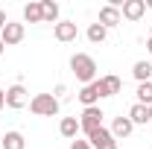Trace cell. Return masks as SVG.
I'll list each match as a JSON object with an SVG mask.
<instances>
[{"mask_svg":"<svg viewBox=\"0 0 152 149\" xmlns=\"http://www.w3.org/2000/svg\"><path fill=\"white\" fill-rule=\"evenodd\" d=\"M70 70H73V76L79 79V82L91 85L94 76H96V61L91 56H85V53H76V56L70 58Z\"/></svg>","mask_w":152,"mask_h":149,"instance_id":"6da1fadb","label":"cell"},{"mask_svg":"<svg viewBox=\"0 0 152 149\" xmlns=\"http://www.w3.org/2000/svg\"><path fill=\"white\" fill-rule=\"evenodd\" d=\"M29 111L38 114V117H56L58 114V99L53 93H35L29 99Z\"/></svg>","mask_w":152,"mask_h":149,"instance_id":"7a4b0ae2","label":"cell"},{"mask_svg":"<svg viewBox=\"0 0 152 149\" xmlns=\"http://www.w3.org/2000/svg\"><path fill=\"white\" fill-rule=\"evenodd\" d=\"M102 117H105V114L99 111L96 105L85 108V111H82V120H79V129L85 131V134H91V131H96L99 126H102Z\"/></svg>","mask_w":152,"mask_h":149,"instance_id":"3957f363","label":"cell"},{"mask_svg":"<svg viewBox=\"0 0 152 149\" xmlns=\"http://www.w3.org/2000/svg\"><path fill=\"white\" fill-rule=\"evenodd\" d=\"M88 143H91V149H117V140H114V134L108 129H99L96 131H91L88 134Z\"/></svg>","mask_w":152,"mask_h":149,"instance_id":"277c9868","label":"cell"},{"mask_svg":"<svg viewBox=\"0 0 152 149\" xmlns=\"http://www.w3.org/2000/svg\"><path fill=\"white\" fill-rule=\"evenodd\" d=\"M0 41L6 44V47H12V44H20L23 41V23H6L3 26V32H0Z\"/></svg>","mask_w":152,"mask_h":149,"instance_id":"5b68a950","label":"cell"},{"mask_svg":"<svg viewBox=\"0 0 152 149\" xmlns=\"http://www.w3.org/2000/svg\"><path fill=\"white\" fill-rule=\"evenodd\" d=\"M99 96H102V93H99V79H94L91 85H85V88L79 91V102H82L85 108H91V105H94Z\"/></svg>","mask_w":152,"mask_h":149,"instance_id":"8992f818","label":"cell"},{"mask_svg":"<svg viewBox=\"0 0 152 149\" xmlns=\"http://www.w3.org/2000/svg\"><path fill=\"white\" fill-rule=\"evenodd\" d=\"M143 12H146V3H143V0H123V18L140 20Z\"/></svg>","mask_w":152,"mask_h":149,"instance_id":"52a82bcc","label":"cell"},{"mask_svg":"<svg viewBox=\"0 0 152 149\" xmlns=\"http://www.w3.org/2000/svg\"><path fill=\"white\" fill-rule=\"evenodd\" d=\"M96 23H102L105 29L117 26V23H120V9L111 6V3H108V6H102V9H99V20H96Z\"/></svg>","mask_w":152,"mask_h":149,"instance_id":"ba28073f","label":"cell"},{"mask_svg":"<svg viewBox=\"0 0 152 149\" xmlns=\"http://www.w3.org/2000/svg\"><path fill=\"white\" fill-rule=\"evenodd\" d=\"M6 105H9V108H23V105H26V91H23V85H12V88L6 91Z\"/></svg>","mask_w":152,"mask_h":149,"instance_id":"9c48e42d","label":"cell"},{"mask_svg":"<svg viewBox=\"0 0 152 149\" xmlns=\"http://www.w3.org/2000/svg\"><path fill=\"white\" fill-rule=\"evenodd\" d=\"M120 88H123L120 76H102L99 79V93L102 96H114V93H120Z\"/></svg>","mask_w":152,"mask_h":149,"instance_id":"30bf717a","label":"cell"},{"mask_svg":"<svg viewBox=\"0 0 152 149\" xmlns=\"http://www.w3.org/2000/svg\"><path fill=\"white\" fill-rule=\"evenodd\" d=\"M0 146L3 149H26V140H23L20 131H6V134L0 137Z\"/></svg>","mask_w":152,"mask_h":149,"instance_id":"8fae6325","label":"cell"},{"mask_svg":"<svg viewBox=\"0 0 152 149\" xmlns=\"http://www.w3.org/2000/svg\"><path fill=\"white\" fill-rule=\"evenodd\" d=\"M76 35H79V29H76L73 20H61V23H56V38H58V41H73Z\"/></svg>","mask_w":152,"mask_h":149,"instance_id":"7c38bea8","label":"cell"},{"mask_svg":"<svg viewBox=\"0 0 152 149\" xmlns=\"http://www.w3.org/2000/svg\"><path fill=\"white\" fill-rule=\"evenodd\" d=\"M132 129H134V123L129 120V117H117L114 126H111V134H114V140H117V137H129Z\"/></svg>","mask_w":152,"mask_h":149,"instance_id":"4fadbf2b","label":"cell"},{"mask_svg":"<svg viewBox=\"0 0 152 149\" xmlns=\"http://www.w3.org/2000/svg\"><path fill=\"white\" fill-rule=\"evenodd\" d=\"M23 18L29 20V23H41V20H44L41 3H26V9H23Z\"/></svg>","mask_w":152,"mask_h":149,"instance_id":"5bb4252c","label":"cell"},{"mask_svg":"<svg viewBox=\"0 0 152 149\" xmlns=\"http://www.w3.org/2000/svg\"><path fill=\"white\" fill-rule=\"evenodd\" d=\"M129 120H132V123H149V108L140 105V102H134L132 111H129Z\"/></svg>","mask_w":152,"mask_h":149,"instance_id":"9a60e30c","label":"cell"},{"mask_svg":"<svg viewBox=\"0 0 152 149\" xmlns=\"http://www.w3.org/2000/svg\"><path fill=\"white\" fill-rule=\"evenodd\" d=\"M132 73H134V79L137 82H149V76H152V64L149 61H137L132 67Z\"/></svg>","mask_w":152,"mask_h":149,"instance_id":"2e32d148","label":"cell"},{"mask_svg":"<svg viewBox=\"0 0 152 149\" xmlns=\"http://www.w3.org/2000/svg\"><path fill=\"white\" fill-rule=\"evenodd\" d=\"M137 102L146 105V108L152 105V82H140L137 85Z\"/></svg>","mask_w":152,"mask_h":149,"instance_id":"e0dca14e","label":"cell"},{"mask_svg":"<svg viewBox=\"0 0 152 149\" xmlns=\"http://www.w3.org/2000/svg\"><path fill=\"white\" fill-rule=\"evenodd\" d=\"M58 131H61L64 137H76V131H79V120H76V117H64L61 126H58Z\"/></svg>","mask_w":152,"mask_h":149,"instance_id":"ac0fdd59","label":"cell"},{"mask_svg":"<svg viewBox=\"0 0 152 149\" xmlns=\"http://www.w3.org/2000/svg\"><path fill=\"white\" fill-rule=\"evenodd\" d=\"M41 12H44V20H47V23H53V20L58 18V3H53V0H41Z\"/></svg>","mask_w":152,"mask_h":149,"instance_id":"d6986e66","label":"cell"},{"mask_svg":"<svg viewBox=\"0 0 152 149\" xmlns=\"http://www.w3.org/2000/svg\"><path fill=\"white\" fill-rule=\"evenodd\" d=\"M105 35H108V29H105L102 23H91V26H88V38H91L94 44H102Z\"/></svg>","mask_w":152,"mask_h":149,"instance_id":"ffe728a7","label":"cell"},{"mask_svg":"<svg viewBox=\"0 0 152 149\" xmlns=\"http://www.w3.org/2000/svg\"><path fill=\"white\" fill-rule=\"evenodd\" d=\"M70 149H91V143H88V140H73Z\"/></svg>","mask_w":152,"mask_h":149,"instance_id":"44dd1931","label":"cell"},{"mask_svg":"<svg viewBox=\"0 0 152 149\" xmlns=\"http://www.w3.org/2000/svg\"><path fill=\"white\" fill-rule=\"evenodd\" d=\"M53 96H56V99H58V96H67V88H64V85H58V88H56V93H53Z\"/></svg>","mask_w":152,"mask_h":149,"instance_id":"7402d4cb","label":"cell"},{"mask_svg":"<svg viewBox=\"0 0 152 149\" xmlns=\"http://www.w3.org/2000/svg\"><path fill=\"white\" fill-rule=\"evenodd\" d=\"M9 20H6V12H0V32H3V26H6Z\"/></svg>","mask_w":152,"mask_h":149,"instance_id":"603a6c76","label":"cell"},{"mask_svg":"<svg viewBox=\"0 0 152 149\" xmlns=\"http://www.w3.org/2000/svg\"><path fill=\"white\" fill-rule=\"evenodd\" d=\"M6 105V91H0V108Z\"/></svg>","mask_w":152,"mask_h":149,"instance_id":"cb8c5ba5","label":"cell"},{"mask_svg":"<svg viewBox=\"0 0 152 149\" xmlns=\"http://www.w3.org/2000/svg\"><path fill=\"white\" fill-rule=\"evenodd\" d=\"M146 50H149V53H152V38H149V41H146Z\"/></svg>","mask_w":152,"mask_h":149,"instance_id":"d4e9b609","label":"cell"},{"mask_svg":"<svg viewBox=\"0 0 152 149\" xmlns=\"http://www.w3.org/2000/svg\"><path fill=\"white\" fill-rule=\"evenodd\" d=\"M3 50H6V44H3V41H0V56H3Z\"/></svg>","mask_w":152,"mask_h":149,"instance_id":"484cf974","label":"cell"},{"mask_svg":"<svg viewBox=\"0 0 152 149\" xmlns=\"http://www.w3.org/2000/svg\"><path fill=\"white\" fill-rule=\"evenodd\" d=\"M149 120H152V105H149Z\"/></svg>","mask_w":152,"mask_h":149,"instance_id":"4316f807","label":"cell"},{"mask_svg":"<svg viewBox=\"0 0 152 149\" xmlns=\"http://www.w3.org/2000/svg\"><path fill=\"white\" fill-rule=\"evenodd\" d=\"M149 38H152V35H149Z\"/></svg>","mask_w":152,"mask_h":149,"instance_id":"83f0119b","label":"cell"}]
</instances>
